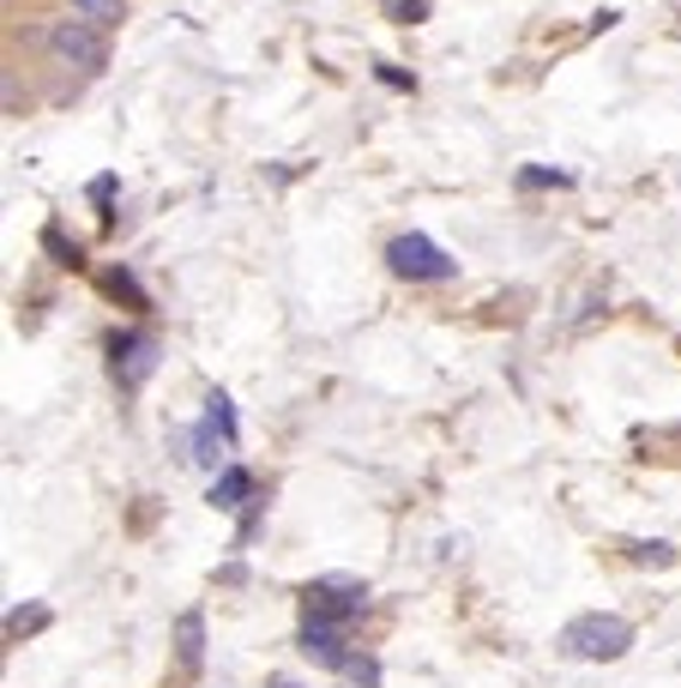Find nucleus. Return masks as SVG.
Returning a JSON list of instances; mask_svg holds the SVG:
<instances>
[{"label": "nucleus", "instance_id": "1", "mask_svg": "<svg viewBox=\"0 0 681 688\" xmlns=\"http://www.w3.org/2000/svg\"><path fill=\"white\" fill-rule=\"evenodd\" d=\"M48 49H55L61 67H79V73L109 67V36H102L97 24H85V19H61L55 31H48Z\"/></svg>", "mask_w": 681, "mask_h": 688}, {"label": "nucleus", "instance_id": "2", "mask_svg": "<svg viewBox=\"0 0 681 688\" xmlns=\"http://www.w3.org/2000/svg\"><path fill=\"white\" fill-rule=\"evenodd\" d=\"M627 646H634V628H627L621 616H580L568 628V653L591 658V665H609V658H621Z\"/></svg>", "mask_w": 681, "mask_h": 688}, {"label": "nucleus", "instance_id": "3", "mask_svg": "<svg viewBox=\"0 0 681 688\" xmlns=\"http://www.w3.org/2000/svg\"><path fill=\"white\" fill-rule=\"evenodd\" d=\"M387 260H392V272H398V278H429V284H441V278H453V272H458V266L446 260V254L434 248L429 236H417V229H410V236H392Z\"/></svg>", "mask_w": 681, "mask_h": 688}, {"label": "nucleus", "instance_id": "4", "mask_svg": "<svg viewBox=\"0 0 681 688\" xmlns=\"http://www.w3.org/2000/svg\"><path fill=\"white\" fill-rule=\"evenodd\" d=\"M302 653L320 658V665H344V634H338V622H307V628H302Z\"/></svg>", "mask_w": 681, "mask_h": 688}, {"label": "nucleus", "instance_id": "5", "mask_svg": "<svg viewBox=\"0 0 681 688\" xmlns=\"http://www.w3.org/2000/svg\"><path fill=\"white\" fill-rule=\"evenodd\" d=\"M73 19L97 24V31H109V24L127 19V0H73Z\"/></svg>", "mask_w": 681, "mask_h": 688}, {"label": "nucleus", "instance_id": "6", "mask_svg": "<svg viewBox=\"0 0 681 688\" xmlns=\"http://www.w3.org/2000/svg\"><path fill=\"white\" fill-rule=\"evenodd\" d=\"M248 490H253V483H248V471H236V465H229L224 477L212 483V507H241V502H248Z\"/></svg>", "mask_w": 681, "mask_h": 688}, {"label": "nucleus", "instance_id": "7", "mask_svg": "<svg viewBox=\"0 0 681 688\" xmlns=\"http://www.w3.org/2000/svg\"><path fill=\"white\" fill-rule=\"evenodd\" d=\"M199 641H205V622H199V610H187L182 616V665L187 670H199Z\"/></svg>", "mask_w": 681, "mask_h": 688}, {"label": "nucleus", "instance_id": "8", "mask_svg": "<svg viewBox=\"0 0 681 688\" xmlns=\"http://www.w3.org/2000/svg\"><path fill=\"white\" fill-rule=\"evenodd\" d=\"M43 622H48V610H12V616H7V634L19 641V634H36Z\"/></svg>", "mask_w": 681, "mask_h": 688}, {"label": "nucleus", "instance_id": "9", "mask_svg": "<svg viewBox=\"0 0 681 688\" xmlns=\"http://www.w3.org/2000/svg\"><path fill=\"white\" fill-rule=\"evenodd\" d=\"M639 562H670V544H639Z\"/></svg>", "mask_w": 681, "mask_h": 688}, {"label": "nucleus", "instance_id": "10", "mask_svg": "<svg viewBox=\"0 0 681 688\" xmlns=\"http://www.w3.org/2000/svg\"><path fill=\"white\" fill-rule=\"evenodd\" d=\"M387 7H392L404 24H417V19H422V7H417V0H387Z\"/></svg>", "mask_w": 681, "mask_h": 688}, {"label": "nucleus", "instance_id": "11", "mask_svg": "<svg viewBox=\"0 0 681 688\" xmlns=\"http://www.w3.org/2000/svg\"><path fill=\"white\" fill-rule=\"evenodd\" d=\"M350 677L363 682V688H375V682H380V670H375V665H350Z\"/></svg>", "mask_w": 681, "mask_h": 688}, {"label": "nucleus", "instance_id": "12", "mask_svg": "<svg viewBox=\"0 0 681 688\" xmlns=\"http://www.w3.org/2000/svg\"><path fill=\"white\" fill-rule=\"evenodd\" d=\"M272 688H295V682H272Z\"/></svg>", "mask_w": 681, "mask_h": 688}]
</instances>
